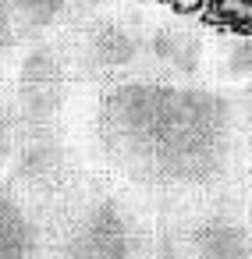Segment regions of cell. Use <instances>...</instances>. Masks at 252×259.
I'll return each instance as SVG.
<instances>
[{
	"label": "cell",
	"instance_id": "6",
	"mask_svg": "<svg viewBox=\"0 0 252 259\" xmlns=\"http://www.w3.org/2000/svg\"><path fill=\"white\" fill-rule=\"evenodd\" d=\"M50 213V202L11 178L0 188V259H47Z\"/></svg>",
	"mask_w": 252,
	"mask_h": 259
},
{
	"label": "cell",
	"instance_id": "7",
	"mask_svg": "<svg viewBox=\"0 0 252 259\" xmlns=\"http://www.w3.org/2000/svg\"><path fill=\"white\" fill-rule=\"evenodd\" d=\"M206 68V39L185 18H153L146 29L142 75L192 82Z\"/></svg>",
	"mask_w": 252,
	"mask_h": 259
},
{
	"label": "cell",
	"instance_id": "2",
	"mask_svg": "<svg viewBox=\"0 0 252 259\" xmlns=\"http://www.w3.org/2000/svg\"><path fill=\"white\" fill-rule=\"evenodd\" d=\"M47 259H153V231L124 188L78 181L50 213Z\"/></svg>",
	"mask_w": 252,
	"mask_h": 259
},
{
	"label": "cell",
	"instance_id": "13",
	"mask_svg": "<svg viewBox=\"0 0 252 259\" xmlns=\"http://www.w3.org/2000/svg\"><path fill=\"white\" fill-rule=\"evenodd\" d=\"M245 209H248V227H252V185H245Z\"/></svg>",
	"mask_w": 252,
	"mask_h": 259
},
{
	"label": "cell",
	"instance_id": "8",
	"mask_svg": "<svg viewBox=\"0 0 252 259\" xmlns=\"http://www.w3.org/2000/svg\"><path fill=\"white\" fill-rule=\"evenodd\" d=\"M8 4H11V11L22 25V36H39L54 25L71 22L93 0H8Z\"/></svg>",
	"mask_w": 252,
	"mask_h": 259
},
{
	"label": "cell",
	"instance_id": "5",
	"mask_svg": "<svg viewBox=\"0 0 252 259\" xmlns=\"http://www.w3.org/2000/svg\"><path fill=\"white\" fill-rule=\"evenodd\" d=\"M71 85V68L57 39H39L25 50L18 78H15V121L22 135L54 132Z\"/></svg>",
	"mask_w": 252,
	"mask_h": 259
},
{
	"label": "cell",
	"instance_id": "1",
	"mask_svg": "<svg viewBox=\"0 0 252 259\" xmlns=\"http://www.w3.org/2000/svg\"><path fill=\"white\" fill-rule=\"evenodd\" d=\"M89 146L128 195L163 213L220 195L241 174L234 96L156 75H128L100 89Z\"/></svg>",
	"mask_w": 252,
	"mask_h": 259
},
{
	"label": "cell",
	"instance_id": "4",
	"mask_svg": "<svg viewBox=\"0 0 252 259\" xmlns=\"http://www.w3.org/2000/svg\"><path fill=\"white\" fill-rule=\"evenodd\" d=\"M153 259H252L245 192L227 188L202 202L167 209L153 231Z\"/></svg>",
	"mask_w": 252,
	"mask_h": 259
},
{
	"label": "cell",
	"instance_id": "3",
	"mask_svg": "<svg viewBox=\"0 0 252 259\" xmlns=\"http://www.w3.org/2000/svg\"><path fill=\"white\" fill-rule=\"evenodd\" d=\"M146 29L149 22L139 11L93 0L71 22H64V61L78 82H117L142 75L146 61Z\"/></svg>",
	"mask_w": 252,
	"mask_h": 259
},
{
	"label": "cell",
	"instance_id": "10",
	"mask_svg": "<svg viewBox=\"0 0 252 259\" xmlns=\"http://www.w3.org/2000/svg\"><path fill=\"white\" fill-rule=\"evenodd\" d=\"M18 39H22V25H18L11 4H8V0H0V54H8Z\"/></svg>",
	"mask_w": 252,
	"mask_h": 259
},
{
	"label": "cell",
	"instance_id": "9",
	"mask_svg": "<svg viewBox=\"0 0 252 259\" xmlns=\"http://www.w3.org/2000/svg\"><path fill=\"white\" fill-rule=\"evenodd\" d=\"M234 107H238V135H241V178L245 185H252V82L234 93Z\"/></svg>",
	"mask_w": 252,
	"mask_h": 259
},
{
	"label": "cell",
	"instance_id": "11",
	"mask_svg": "<svg viewBox=\"0 0 252 259\" xmlns=\"http://www.w3.org/2000/svg\"><path fill=\"white\" fill-rule=\"evenodd\" d=\"M15 132H18V121H15V114H8L4 100H0V167L15 153Z\"/></svg>",
	"mask_w": 252,
	"mask_h": 259
},
{
	"label": "cell",
	"instance_id": "12",
	"mask_svg": "<svg viewBox=\"0 0 252 259\" xmlns=\"http://www.w3.org/2000/svg\"><path fill=\"white\" fill-rule=\"evenodd\" d=\"M231 8H234L245 22H252V0H231Z\"/></svg>",
	"mask_w": 252,
	"mask_h": 259
}]
</instances>
